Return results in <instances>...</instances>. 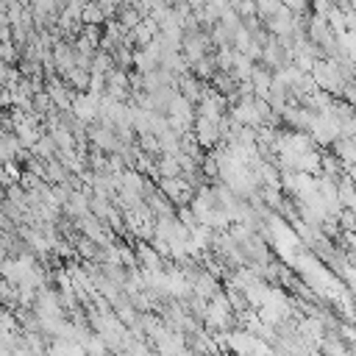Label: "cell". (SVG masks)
<instances>
[{
    "mask_svg": "<svg viewBox=\"0 0 356 356\" xmlns=\"http://www.w3.org/2000/svg\"><path fill=\"white\" fill-rule=\"evenodd\" d=\"M231 317H234V306H231V298L222 295V292H214L209 300H206V325L214 328V331H225L231 325Z\"/></svg>",
    "mask_w": 356,
    "mask_h": 356,
    "instance_id": "obj_1",
    "label": "cell"
},
{
    "mask_svg": "<svg viewBox=\"0 0 356 356\" xmlns=\"http://www.w3.org/2000/svg\"><path fill=\"white\" fill-rule=\"evenodd\" d=\"M70 111H72L81 122H92V120H97V111H100V95H95V92H81V95H75Z\"/></svg>",
    "mask_w": 356,
    "mask_h": 356,
    "instance_id": "obj_2",
    "label": "cell"
},
{
    "mask_svg": "<svg viewBox=\"0 0 356 356\" xmlns=\"http://www.w3.org/2000/svg\"><path fill=\"white\" fill-rule=\"evenodd\" d=\"M161 192L167 195L170 203H186L192 197V184L181 175H161Z\"/></svg>",
    "mask_w": 356,
    "mask_h": 356,
    "instance_id": "obj_3",
    "label": "cell"
},
{
    "mask_svg": "<svg viewBox=\"0 0 356 356\" xmlns=\"http://www.w3.org/2000/svg\"><path fill=\"white\" fill-rule=\"evenodd\" d=\"M220 136H222L220 122L197 114V122H195V142H197L200 147H211V145H217V142H220Z\"/></svg>",
    "mask_w": 356,
    "mask_h": 356,
    "instance_id": "obj_4",
    "label": "cell"
},
{
    "mask_svg": "<svg viewBox=\"0 0 356 356\" xmlns=\"http://www.w3.org/2000/svg\"><path fill=\"white\" fill-rule=\"evenodd\" d=\"M206 50H209V36H206V33H197L195 28H192L189 33H184V47H181V53L189 58V64L197 61V58H203Z\"/></svg>",
    "mask_w": 356,
    "mask_h": 356,
    "instance_id": "obj_5",
    "label": "cell"
},
{
    "mask_svg": "<svg viewBox=\"0 0 356 356\" xmlns=\"http://www.w3.org/2000/svg\"><path fill=\"white\" fill-rule=\"evenodd\" d=\"M270 86H273V75L267 67H253V75H250V89L256 97H270Z\"/></svg>",
    "mask_w": 356,
    "mask_h": 356,
    "instance_id": "obj_6",
    "label": "cell"
},
{
    "mask_svg": "<svg viewBox=\"0 0 356 356\" xmlns=\"http://www.w3.org/2000/svg\"><path fill=\"white\" fill-rule=\"evenodd\" d=\"M47 95H50V100H53L61 111L72 106V97H70V92H67V86H64L61 81H50V83H47Z\"/></svg>",
    "mask_w": 356,
    "mask_h": 356,
    "instance_id": "obj_7",
    "label": "cell"
},
{
    "mask_svg": "<svg viewBox=\"0 0 356 356\" xmlns=\"http://www.w3.org/2000/svg\"><path fill=\"white\" fill-rule=\"evenodd\" d=\"M64 206H67V211H70L72 217H83V214L92 211V209H89V197H86L83 192H70V197L64 200Z\"/></svg>",
    "mask_w": 356,
    "mask_h": 356,
    "instance_id": "obj_8",
    "label": "cell"
},
{
    "mask_svg": "<svg viewBox=\"0 0 356 356\" xmlns=\"http://www.w3.org/2000/svg\"><path fill=\"white\" fill-rule=\"evenodd\" d=\"M108 17L103 14V8L95 3V0H89L86 6H83V11H81V22H86V25H100V22H106Z\"/></svg>",
    "mask_w": 356,
    "mask_h": 356,
    "instance_id": "obj_9",
    "label": "cell"
},
{
    "mask_svg": "<svg viewBox=\"0 0 356 356\" xmlns=\"http://www.w3.org/2000/svg\"><path fill=\"white\" fill-rule=\"evenodd\" d=\"M0 58H3V61H14V58H17V50H14V44H11V39H3V42H0Z\"/></svg>",
    "mask_w": 356,
    "mask_h": 356,
    "instance_id": "obj_10",
    "label": "cell"
},
{
    "mask_svg": "<svg viewBox=\"0 0 356 356\" xmlns=\"http://www.w3.org/2000/svg\"><path fill=\"white\" fill-rule=\"evenodd\" d=\"M281 3H284V6H289L295 14H300V11H306V6H309L312 0H281Z\"/></svg>",
    "mask_w": 356,
    "mask_h": 356,
    "instance_id": "obj_11",
    "label": "cell"
},
{
    "mask_svg": "<svg viewBox=\"0 0 356 356\" xmlns=\"http://www.w3.org/2000/svg\"><path fill=\"white\" fill-rule=\"evenodd\" d=\"M348 253H350V259L356 261V236H350V248H348Z\"/></svg>",
    "mask_w": 356,
    "mask_h": 356,
    "instance_id": "obj_12",
    "label": "cell"
}]
</instances>
